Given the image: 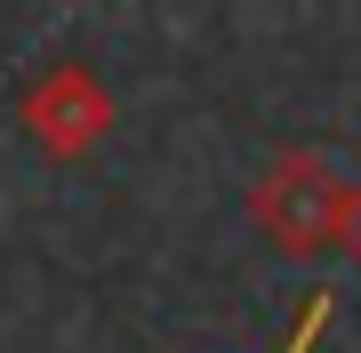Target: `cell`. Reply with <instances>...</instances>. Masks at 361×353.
Segmentation results:
<instances>
[{
	"instance_id": "6da1fadb",
	"label": "cell",
	"mask_w": 361,
	"mask_h": 353,
	"mask_svg": "<svg viewBox=\"0 0 361 353\" xmlns=\"http://www.w3.org/2000/svg\"><path fill=\"white\" fill-rule=\"evenodd\" d=\"M249 217H257L289 257H313V249H329V241L353 249L361 185H345L322 153H281L257 185H249Z\"/></svg>"
},
{
	"instance_id": "7a4b0ae2",
	"label": "cell",
	"mask_w": 361,
	"mask_h": 353,
	"mask_svg": "<svg viewBox=\"0 0 361 353\" xmlns=\"http://www.w3.org/2000/svg\"><path fill=\"white\" fill-rule=\"evenodd\" d=\"M16 120H25V137L49 161H80V153L104 144V129H113V89H104L89 65H40L32 89L16 97Z\"/></svg>"
},
{
	"instance_id": "3957f363",
	"label": "cell",
	"mask_w": 361,
	"mask_h": 353,
	"mask_svg": "<svg viewBox=\"0 0 361 353\" xmlns=\"http://www.w3.org/2000/svg\"><path fill=\"white\" fill-rule=\"evenodd\" d=\"M322 314H329V297H305V321H297V337H289V353H305V345H313V329H322Z\"/></svg>"
},
{
	"instance_id": "277c9868",
	"label": "cell",
	"mask_w": 361,
	"mask_h": 353,
	"mask_svg": "<svg viewBox=\"0 0 361 353\" xmlns=\"http://www.w3.org/2000/svg\"><path fill=\"white\" fill-rule=\"evenodd\" d=\"M353 257H361V217H353Z\"/></svg>"
}]
</instances>
